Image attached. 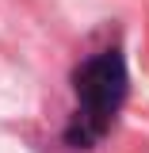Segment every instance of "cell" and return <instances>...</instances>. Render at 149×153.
I'll return each instance as SVG.
<instances>
[{"instance_id":"6da1fadb","label":"cell","mask_w":149,"mask_h":153,"mask_svg":"<svg viewBox=\"0 0 149 153\" xmlns=\"http://www.w3.org/2000/svg\"><path fill=\"white\" fill-rule=\"evenodd\" d=\"M126 88H130V76H126V61L119 50H99L88 61H80L73 73L76 111L69 119L65 142L73 149H92L111 130L115 115L122 111Z\"/></svg>"}]
</instances>
